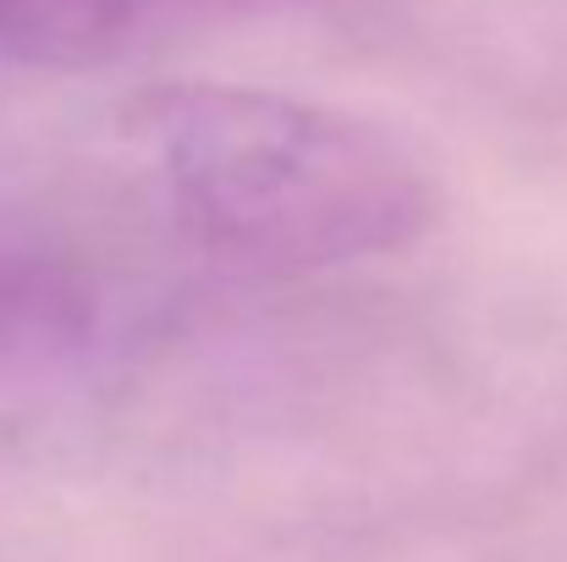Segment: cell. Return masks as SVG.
Returning a JSON list of instances; mask_svg holds the SVG:
<instances>
[{
	"mask_svg": "<svg viewBox=\"0 0 567 562\" xmlns=\"http://www.w3.org/2000/svg\"><path fill=\"white\" fill-rule=\"evenodd\" d=\"M111 359L105 298L55 265L0 270V436L39 425Z\"/></svg>",
	"mask_w": 567,
	"mask_h": 562,
	"instance_id": "7a4b0ae2",
	"label": "cell"
},
{
	"mask_svg": "<svg viewBox=\"0 0 567 562\" xmlns=\"http://www.w3.org/2000/svg\"><path fill=\"white\" fill-rule=\"evenodd\" d=\"M172 226L259 270L385 259L435 221L430 172L375 122L254 83H183L133 111Z\"/></svg>",
	"mask_w": 567,
	"mask_h": 562,
	"instance_id": "6da1fadb",
	"label": "cell"
},
{
	"mask_svg": "<svg viewBox=\"0 0 567 562\" xmlns=\"http://www.w3.org/2000/svg\"><path fill=\"white\" fill-rule=\"evenodd\" d=\"M204 0H0V61L94 67L177 28Z\"/></svg>",
	"mask_w": 567,
	"mask_h": 562,
	"instance_id": "3957f363",
	"label": "cell"
}]
</instances>
